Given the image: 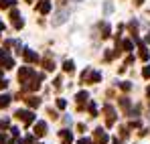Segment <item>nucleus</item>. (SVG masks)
Returning a JSON list of instances; mask_svg holds the SVG:
<instances>
[{"label":"nucleus","mask_w":150,"mask_h":144,"mask_svg":"<svg viewBox=\"0 0 150 144\" xmlns=\"http://www.w3.org/2000/svg\"><path fill=\"white\" fill-rule=\"evenodd\" d=\"M81 81H83V83H100L101 81V73L93 71V69H85V71L81 73Z\"/></svg>","instance_id":"f257e3e1"},{"label":"nucleus","mask_w":150,"mask_h":144,"mask_svg":"<svg viewBox=\"0 0 150 144\" xmlns=\"http://www.w3.org/2000/svg\"><path fill=\"white\" fill-rule=\"evenodd\" d=\"M41 81H43V75H41V73H39V75L35 73V75L30 77V81H26L23 87H25V89H30V92H37V89L41 87Z\"/></svg>","instance_id":"f03ea898"},{"label":"nucleus","mask_w":150,"mask_h":144,"mask_svg":"<svg viewBox=\"0 0 150 144\" xmlns=\"http://www.w3.org/2000/svg\"><path fill=\"white\" fill-rule=\"evenodd\" d=\"M132 37H134V43H136V45H138V49H140V59H142V61H148V49H146V45H144V43H142V39H140V37H136V35H132Z\"/></svg>","instance_id":"7ed1b4c3"},{"label":"nucleus","mask_w":150,"mask_h":144,"mask_svg":"<svg viewBox=\"0 0 150 144\" xmlns=\"http://www.w3.org/2000/svg\"><path fill=\"white\" fill-rule=\"evenodd\" d=\"M16 118L23 120L25 124H33V122H35V114L28 112V110H18V112H16Z\"/></svg>","instance_id":"20e7f679"},{"label":"nucleus","mask_w":150,"mask_h":144,"mask_svg":"<svg viewBox=\"0 0 150 144\" xmlns=\"http://www.w3.org/2000/svg\"><path fill=\"white\" fill-rule=\"evenodd\" d=\"M69 18V10H59L55 16H53V26H59V24H63L65 21Z\"/></svg>","instance_id":"39448f33"},{"label":"nucleus","mask_w":150,"mask_h":144,"mask_svg":"<svg viewBox=\"0 0 150 144\" xmlns=\"http://www.w3.org/2000/svg\"><path fill=\"white\" fill-rule=\"evenodd\" d=\"M33 75H35V71H33L30 67H23V69L18 71V81L25 85L26 81H28V77H33Z\"/></svg>","instance_id":"423d86ee"},{"label":"nucleus","mask_w":150,"mask_h":144,"mask_svg":"<svg viewBox=\"0 0 150 144\" xmlns=\"http://www.w3.org/2000/svg\"><path fill=\"white\" fill-rule=\"evenodd\" d=\"M10 18H12V24H14V28H23L25 21L21 18V14H18V10H16V8H12V12H10Z\"/></svg>","instance_id":"0eeeda50"},{"label":"nucleus","mask_w":150,"mask_h":144,"mask_svg":"<svg viewBox=\"0 0 150 144\" xmlns=\"http://www.w3.org/2000/svg\"><path fill=\"white\" fill-rule=\"evenodd\" d=\"M108 140H110V136H108L101 128H98V130H96V144H108Z\"/></svg>","instance_id":"6e6552de"},{"label":"nucleus","mask_w":150,"mask_h":144,"mask_svg":"<svg viewBox=\"0 0 150 144\" xmlns=\"http://www.w3.org/2000/svg\"><path fill=\"white\" fill-rule=\"evenodd\" d=\"M35 134H37V136H45V134H47V122H37V124H35Z\"/></svg>","instance_id":"1a4fd4ad"},{"label":"nucleus","mask_w":150,"mask_h":144,"mask_svg":"<svg viewBox=\"0 0 150 144\" xmlns=\"http://www.w3.org/2000/svg\"><path fill=\"white\" fill-rule=\"evenodd\" d=\"M37 10H39L41 14H47V12L51 10V2L49 0H41V2L37 4Z\"/></svg>","instance_id":"9d476101"},{"label":"nucleus","mask_w":150,"mask_h":144,"mask_svg":"<svg viewBox=\"0 0 150 144\" xmlns=\"http://www.w3.org/2000/svg\"><path fill=\"white\" fill-rule=\"evenodd\" d=\"M103 112H105V116H108V126H112L114 120H116V118H114V116H116L114 108H112V106H105V108H103Z\"/></svg>","instance_id":"9b49d317"},{"label":"nucleus","mask_w":150,"mask_h":144,"mask_svg":"<svg viewBox=\"0 0 150 144\" xmlns=\"http://www.w3.org/2000/svg\"><path fill=\"white\" fill-rule=\"evenodd\" d=\"M23 55H25V59H26V61H30V63L39 61V55H37L35 51H30V49H25V51H23Z\"/></svg>","instance_id":"f8f14e48"},{"label":"nucleus","mask_w":150,"mask_h":144,"mask_svg":"<svg viewBox=\"0 0 150 144\" xmlns=\"http://www.w3.org/2000/svg\"><path fill=\"white\" fill-rule=\"evenodd\" d=\"M59 134H61V138H63V142H65V144H71V142H73V134H71L69 130H61Z\"/></svg>","instance_id":"ddd939ff"},{"label":"nucleus","mask_w":150,"mask_h":144,"mask_svg":"<svg viewBox=\"0 0 150 144\" xmlns=\"http://www.w3.org/2000/svg\"><path fill=\"white\" fill-rule=\"evenodd\" d=\"M26 106H30V108H39L41 106V99L37 96H30V97H26Z\"/></svg>","instance_id":"4468645a"},{"label":"nucleus","mask_w":150,"mask_h":144,"mask_svg":"<svg viewBox=\"0 0 150 144\" xmlns=\"http://www.w3.org/2000/svg\"><path fill=\"white\" fill-rule=\"evenodd\" d=\"M43 65H45V69H47V71H51V69H55V63H53V59H51V53H47V57H45Z\"/></svg>","instance_id":"2eb2a0df"},{"label":"nucleus","mask_w":150,"mask_h":144,"mask_svg":"<svg viewBox=\"0 0 150 144\" xmlns=\"http://www.w3.org/2000/svg\"><path fill=\"white\" fill-rule=\"evenodd\" d=\"M120 106H122V110L126 114H130V99L128 97H120Z\"/></svg>","instance_id":"dca6fc26"},{"label":"nucleus","mask_w":150,"mask_h":144,"mask_svg":"<svg viewBox=\"0 0 150 144\" xmlns=\"http://www.w3.org/2000/svg\"><path fill=\"white\" fill-rule=\"evenodd\" d=\"M63 71L65 73H73L75 71V63L73 61H65V63H63Z\"/></svg>","instance_id":"f3484780"},{"label":"nucleus","mask_w":150,"mask_h":144,"mask_svg":"<svg viewBox=\"0 0 150 144\" xmlns=\"http://www.w3.org/2000/svg\"><path fill=\"white\" fill-rule=\"evenodd\" d=\"M100 28H101V37H103V39H108V37H110V24H108V23H101Z\"/></svg>","instance_id":"a211bd4d"},{"label":"nucleus","mask_w":150,"mask_h":144,"mask_svg":"<svg viewBox=\"0 0 150 144\" xmlns=\"http://www.w3.org/2000/svg\"><path fill=\"white\" fill-rule=\"evenodd\" d=\"M87 92H79V94H77V96H75V99H77V104H79V106H81V104H83V101H87Z\"/></svg>","instance_id":"6ab92c4d"},{"label":"nucleus","mask_w":150,"mask_h":144,"mask_svg":"<svg viewBox=\"0 0 150 144\" xmlns=\"http://www.w3.org/2000/svg\"><path fill=\"white\" fill-rule=\"evenodd\" d=\"M10 104V96H0V108H6Z\"/></svg>","instance_id":"aec40b11"},{"label":"nucleus","mask_w":150,"mask_h":144,"mask_svg":"<svg viewBox=\"0 0 150 144\" xmlns=\"http://www.w3.org/2000/svg\"><path fill=\"white\" fill-rule=\"evenodd\" d=\"M16 0H0V8H8V6H14Z\"/></svg>","instance_id":"412c9836"},{"label":"nucleus","mask_w":150,"mask_h":144,"mask_svg":"<svg viewBox=\"0 0 150 144\" xmlns=\"http://www.w3.org/2000/svg\"><path fill=\"white\" fill-rule=\"evenodd\" d=\"M8 57H10V55H8V51H6V49H0V63H4Z\"/></svg>","instance_id":"4be33fe9"},{"label":"nucleus","mask_w":150,"mask_h":144,"mask_svg":"<svg viewBox=\"0 0 150 144\" xmlns=\"http://www.w3.org/2000/svg\"><path fill=\"white\" fill-rule=\"evenodd\" d=\"M103 10H105L108 14H110V12H114V4H112V2H105V4H103Z\"/></svg>","instance_id":"5701e85b"},{"label":"nucleus","mask_w":150,"mask_h":144,"mask_svg":"<svg viewBox=\"0 0 150 144\" xmlns=\"http://www.w3.org/2000/svg\"><path fill=\"white\" fill-rule=\"evenodd\" d=\"M89 114H91V116H98V110H96V101H89Z\"/></svg>","instance_id":"b1692460"},{"label":"nucleus","mask_w":150,"mask_h":144,"mask_svg":"<svg viewBox=\"0 0 150 144\" xmlns=\"http://www.w3.org/2000/svg\"><path fill=\"white\" fill-rule=\"evenodd\" d=\"M120 87H122L124 92H128V89H132V83H130V81H122V83H120Z\"/></svg>","instance_id":"393cba45"},{"label":"nucleus","mask_w":150,"mask_h":144,"mask_svg":"<svg viewBox=\"0 0 150 144\" xmlns=\"http://www.w3.org/2000/svg\"><path fill=\"white\" fill-rule=\"evenodd\" d=\"M65 106H67V101H65L63 97H59V99H57V108H59V110H63Z\"/></svg>","instance_id":"a878e982"},{"label":"nucleus","mask_w":150,"mask_h":144,"mask_svg":"<svg viewBox=\"0 0 150 144\" xmlns=\"http://www.w3.org/2000/svg\"><path fill=\"white\" fill-rule=\"evenodd\" d=\"M130 31H132V35H136V31H138V23H136V21L130 23Z\"/></svg>","instance_id":"bb28decb"},{"label":"nucleus","mask_w":150,"mask_h":144,"mask_svg":"<svg viewBox=\"0 0 150 144\" xmlns=\"http://www.w3.org/2000/svg\"><path fill=\"white\" fill-rule=\"evenodd\" d=\"M142 75H144L146 79H150V65H146V67L142 69Z\"/></svg>","instance_id":"cd10ccee"},{"label":"nucleus","mask_w":150,"mask_h":144,"mask_svg":"<svg viewBox=\"0 0 150 144\" xmlns=\"http://www.w3.org/2000/svg\"><path fill=\"white\" fill-rule=\"evenodd\" d=\"M8 126V120L6 118H0V128H6Z\"/></svg>","instance_id":"c85d7f7f"},{"label":"nucleus","mask_w":150,"mask_h":144,"mask_svg":"<svg viewBox=\"0 0 150 144\" xmlns=\"http://www.w3.org/2000/svg\"><path fill=\"white\" fill-rule=\"evenodd\" d=\"M6 85H8V81L6 79H0V89H6Z\"/></svg>","instance_id":"c756f323"},{"label":"nucleus","mask_w":150,"mask_h":144,"mask_svg":"<svg viewBox=\"0 0 150 144\" xmlns=\"http://www.w3.org/2000/svg\"><path fill=\"white\" fill-rule=\"evenodd\" d=\"M77 144H91V140H89V138H81Z\"/></svg>","instance_id":"7c9ffc66"},{"label":"nucleus","mask_w":150,"mask_h":144,"mask_svg":"<svg viewBox=\"0 0 150 144\" xmlns=\"http://www.w3.org/2000/svg\"><path fill=\"white\" fill-rule=\"evenodd\" d=\"M116 53H118V51H116ZM116 53H105V61H110V59H112V57H114Z\"/></svg>","instance_id":"2f4dec72"},{"label":"nucleus","mask_w":150,"mask_h":144,"mask_svg":"<svg viewBox=\"0 0 150 144\" xmlns=\"http://www.w3.org/2000/svg\"><path fill=\"white\" fill-rule=\"evenodd\" d=\"M142 2H144V0H134V4H136V6H140Z\"/></svg>","instance_id":"473e14b6"},{"label":"nucleus","mask_w":150,"mask_h":144,"mask_svg":"<svg viewBox=\"0 0 150 144\" xmlns=\"http://www.w3.org/2000/svg\"><path fill=\"white\" fill-rule=\"evenodd\" d=\"M4 140H6V138H4V134H0V144H4Z\"/></svg>","instance_id":"72a5a7b5"},{"label":"nucleus","mask_w":150,"mask_h":144,"mask_svg":"<svg viewBox=\"0 0 150 144\" xmlns=\"http://www.w3.org/2000/svg\"><path fill=\"white\" fill-rule=\"evenodd\" d=\"M2 28H4V24H2V21H0V33H2Z\"/></svg>","instance_id":"f704fd0d"},{"label":"nucleus","mask_w":150,"mask_h":144,"mask_svg":"<svg viewBox=\"0 0 150 144\" xmlns=\"http://www.w3.org/2000/svg\"><path fill=\"white\" fill-rule=\"evenodd\" d=\"M146 94H148V97H150V87H148V89H146Z\"/></svg>","instance_id":"c9c22d12"},{"label":"nucleus","mask_w":150,"mask_h":144,"mask_svg":"<svg viewBox=\"0 0 150 144\" xmlns=\"http://www.w3.org/2000/svg\"><path fill=\"white\" fill-rule=\"evenodd\" d=\"M114 144H122V142H118V140H114Z\"/></svg>","instance_id":"e433bc0d"},{"label":"nucleus","mask_w":150,"mask_h":144,"mask_svg":"<svg viewBox=\"0 0 150 144\" xmlns=\"http://www.w3.org/2000/svg\"><path fill=\"white\" fill-rule=\"evenodd\" d=\"M8 144H14V142H8Z\"/></svg>","instance_id":"4c0bfd02"}]
</instances>
